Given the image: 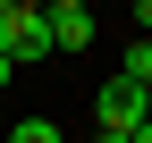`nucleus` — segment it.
<instances>
[{
  "instance_id": "obj_4",
  "label": "nucleus",
  "mask_w": 152,
  "mask_h": 143,
  "mask_svg": "<svg viewBox=\"0 0 152 143\" xmlns=\"http://www.w3.org/2000/svg\"><path fill=\"white\" fill-rule=\"evenodd\" d=\"M118 76H135V84L152 76V34H135V42H127V51H118Z\"/></svg>"
},
{
  "instance_id": "obj_7",
  "label": "nucleus",
  "mask_w": 152,
  "mask_h": 143,
  "mask_svg": "<svg viewBox=\"0 0 152 143\" xmlns=\"http://www.w3.org/2000/svg\"><path fill=\"white\" fill-rule=\"evenodd\" d=\"M9 76H17V59H9V51H0V84H9Z\"/></svg>"
},
{
  "instance_id": "obj_9",
  "label": "nucleus",
  "mask_w": 152,
  "mask_h": 143,
  "mask_svg": "<svg viewBox=\"0 0 152 143\" xmlns=\"http://www.w3.org/2000/svg\"><path fill=\"white\" fill-rule=\"evenodd\" d=\"M0 9H9V0H0Z\"/></svg>"
},
{
  "instance_id": "obj_3",
  "label": "nucleus",
  "mask_w": 152,
  "mask_h": 143,
  "mask_svg": "<svg viewBox=\"0 0 152 143\" xmlns=\"http://www.w3.org/2000/svg\"><path fill=\"white\" fill-rule=\"evenodd\" d=\"M51 51H93V0L51 9Z\"/></svg>"
},
{
  "instance_id": "obj_2",
  "label": "nucleus",
  "mask_w": 152,
  "mask_h": 143,
  "mask_svg": "<svg viewBox=\"0 0 152 143\" xmlns=\"http://www.w3.org/2000/svg\"><path fill=\"white\" fill-rule=\"evenodd\" d=\"M135 118H144V84H135V76H110L102 93H93V126H102L110 143L135 135Z\"/></svg>"
},
{
  "instance_id": "obj_6",
  "label": "nucleus",
  "mask_w": 152,
  "mask_h": 143,
  "mask_svg": "<svg viewBox=\"0 0 152 143\" xmlns=\"http://www.w3.org/2000/svg\"><path fill=\"white\" fill-rule=\"evenodd\" d=\"M135 25H144V34H152V0H135Z\"/></svg>"
},
{
  "instance_id": "obj_5",
  "label": "nucleus",
  "mask_w": 152,
  "mask_h": 143,
  "mask_svg": "<svg viewBox=\"0 0 152 143\" xmlns=\"http://www.w3.org/2000/svg\"><path fill=\"white\" fill-rule=\"evenodd\" d=\"M9 143H59V126H51V118H17Z\"/></svg>"
},
{
  "instance_id": "obj_1",
  "label": "nucleus",
  "mask_w": 152,
  "mask_h": 143,
  "mask_svg": "<svg viewBox=\"0 0 152 143\" xmlns=\"http://www.w3.org/2000/svg\"><path fill=\"white\" fill-rule=\"evenodd\" d=\"M0 51H9L17 67L51 59V9L42 0H9V9H0Z\"/></svg>"
},
{
  "instance_id": "obj_8",
  "label": "nucleus",
  "mask_w": 152,
  "mask_h": 143,
  "mask_svg": "<svg viewBox=\"0 0 152 143\" xmlns=\"http://www.w3.org/2000/svg\"><path fill=\"white\" fill-rule=\"evenodd\" d=\"M42 9H68V0H42Z\"/></svg>"
}]
</instances>
